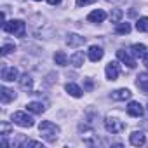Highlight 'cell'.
Returning a JSON list of instances; mask_svg holds the SVG:
<instances>
[{
	"label": "cell",
	"instance_id": "6da1fadb",
	"mask_svg": "<svg viewBox=\"0 0 148 148\" xmlns=\"http://www.w3.org/2000/svg\"><path fill=\"white\" fill-rule=\"evenodd\" d=\"M38 131H40V134L47 139V141H56V138H58V134H59V127L56 125V124H52L51 120H42L40 124H38Z\"/></svg>",
	"mask_w": 148,
	"mask_h": 148
},
{
	"label": "cell",
	"instance_id": "7a4b0ae2",
	"mask_svg": "<svg viewBox=\"0 0 148 148\" xmlns=\"http://www.w3.org/2000/svg\"><path fill=\"white\" fill-rule=\"evenodd\" d=\"M4 32L11 33V35H16V37H25L26 35V25L21 21V19H12V21H5L4 23Z\"/></svg>",
	"mask_w": 148,
	"mask_h": 148
},
{
	"label": "cell",
	"instance_id": "3957f363",
	"mask_svg": "<svg viewBox=\"0 0 148 148\" xmlns=\"http://www.w3.org/2000/svg\"><path fill=\"white\" fill-rule=\"evenodd\" d=\"M12 122L18 124V125H21V127H32V125L35 124V122H33V117L28 115L26 112H16V113L12 115Z\"/></svg>",
	"mask_w": 148,
	"mask_h": 148
},
{
	"label": "cell",
	"instance_id": "277c9868",
	"mask_svg": "<svg viewBox=\"0 0 148 148\" xmlns=\"http://www.w3.org/2000/svg\"><path fill=\"white\" fill-rule=\"evenodd\" d=\"M124 127H125V124H124L122 120H119V119L106 117V120H105V129H106L108 132H112V134H119V132H122Z\"/></svg>",
	"mask_w": 148,
	"mask_h": 148
},
{
	"label": "cell",
	"instance_id": "5b68a950",
	"mask_svg": "<svg viewBox=\"0 0 148 148\" xmlns=\"http://www.w3.org/2000/svg\"><path fill=\"white\" fill-rule=\"evenodd\" d=\"M117 58H119L124 64H127L129 68H134V66H136V59H134V54H132L131 51L119 49V51H117Z\"/></svg>",
	"mask_w": 148,
	"mask_h": 148
},
{
	"label": "cell",
	"instance_id": "8992f818",
	"mask_svg": "<svg viewBox=\"0 0 148 148\" xmlns=\"http://www.w3.org/2000/svg\"><path fill=\"white\" fill-rule=\"evenodd\" d=\"M18 75H19V71L14 66H7L2 70V80L4 82H14V80H18Z\"/></svg>",
	"mask_w": 148,
	"mask_h": 148
},
{
	"label": "cell",
	"instance_id": "52a82bcc",
	"mask_svg": "<svg viewBox=\"0 0 148 148\" xmlns=\"http://www.w3.org/2000/svg\"><path fill=\"white\" fill-rule=\"evenodd\" d=\"M119 63L117 61H110L108 64H106V68H105V73H106V79L108 80H117V77H119Z\"/></svg>",
	"mask_w": 148,
	"mask_h": 148
},
{
	"label": "cell",
	"instance_id": "ba28073f",
	"mask_svg": "<svg viewBox=\"0 0 148 148\" xmlns=\"http://www.w3.org/2000/svg\"><path fill=\"white\" fill-rule=\"evenodd\" d=\"M127 113H129L131 117H143V113H145L143 105H139L138 101H131V103L127 105Z\"/></svg>",
	"mask_w": 148,
	"mask_h": 148
},
{
	"label": "cell",
	"instance_id": "9c48e42d",
	"mask_svg": "<svg viewBox=\"0 0 148 148\" xmlns=\"http://www.w3.org/2000/svg\"><path fill=\"white\" fill-rule=\"evenodd\" d=\"M105 19H106V12L103 9H96V11H92L87 16V21L89 23H103Z\"/></svg>",
	"mask_w": 148,
	"mask_h": 148
},
{
	"label": "cell",
	"instance_id": "30bf717a",
	"mask_svg": "<svg viewBox=\"0 0 148 148\" xmlns=\"http://www.w3.org/2000/svg\"><path fill=\"white\" fill-rule=\"evenodd\" d=\"M129 141H131V145H134V146H143V145L146 143V136H145V132H141V131H134V132L131 134Z\"/></svg>",
	"mask_w": 148,
	"mask_h": 148
},
{
	"label": "cell",
	"instance_id": "8fae6325",
	"mask_svg": "<svg viewBox=\"0 0 148 148\" xmlns=\"http://www.w3.org/2000/svg\"><path fill=\"white\" fill-rule=\"evenodd\" d=\"M103 49L99 47V45H91L89 47V59L92 61V63H98L101 58H103Z\"/></svg>",
	"mask_w": 148,
	"mask_h": 148
},
{
	"label": "cell",
	"instance_id": "7c38bea8",
	"mask_svg": "<svg viewBox=\"0 0 148 148\" xmlns=\"http://www.w3.org/2000/svg\"><path fill=\"white\" fill-rule=\"evenodd\" d=\"M131 91L129 89H117V91H113L112 92V99H115V101H125V99H129L131 98Z\"/></svg>",
	"mask_w": 148,
	"mask_h": 148
},
{
	"label": "cell",
	"instance_id": "4fadbf2b",
	"mask_svg": "<svg viewBox=\"0 0 148 148\" xmlns=\"http://www.w3.org/2000/svg\"><path fill=\"white\" fill-rule=\"evenodd\" d=\"M136 86L139 87V91L148 92V73H146V71L139 73V75L136 77Z\"/></svg>",
	"mask_w": 148,
	"mask_h": 148
},
{
	"label": "cell",
	"instance_id": "5bb4252c",
	"mask_svg": "<svg viewBox=\"0 0 148 148\" xmlns=\"http://www.w3.org/2000/svg\"><path fill=\"white\" fill-rule=\"evenodd\" d=\"M84 61H86V56H84L82 51H77V52H73V54L70 56V63L75 66V68H80V66L84 64Z\"/></svg>",
	"mask_w": 148,
	"mask_h": 148
},
{
	"label": "cell",
	"instance_id": "9a60e30c",
	"mask_svg": "<svg viewBox=\"0 0 148 148\" xmlns=\"http://www.w3.org/2000/svg\"><path fill=\"white\" fill-rule=\"evenodd\" d=\"M0 98H2V103H9V101H12L16 98V92L7 89L5 86H2V87H0Z\"/></svg>",
	"mask_w": 148,
	"mask_h": 148
},
{
	"label": "cell",
	"instance_id": "2e32d148",
	"mask_svg": "<svg viewBox=\"0 0 148 148\" xmlns=\"http://www.w3.org/2000/svg\"><path fill=\"white\" fill-rule=\"evenodd\" d=\"M84 42H86V38H84V37H80V35H75V33H71V35L66 38V44H68V45H71V47L82 45Z\"/></svg>",
	"mask_w": 148,
	"mask_h": 148
},
{
	"label": "cell",
	"instance_id": "e0dca14e",
	"mask_svg": "<svg viewBox=\"0 0 148 148\" xmlns=\"http://www.w3.org/2000/svg\"><path fill=\"white\" fill-rule=\"evenodd\" d=\"M64 89H66V92H68L70 96H73V98H80V96H82V89H80L77 84H66Z\"/></svg>",
	"mask_w": 148,
	"mask_h": 148
},
{
	"label": "cell",
	"instance_id": "ac0fdd59",
	"mask_svg": "<svg viewBox=\"0 0 148 148\" xmlns=\"http://www.w3.org/2000/svg\"><path fill=\"white\" fill-rule=\"evenodd\" d=\"M131 52L136 58H143L146 54V45L145 44H134V45H131Z\"/></svg>",
	"mask_w": 148,
	"mask_h": 148
},
{
	"label": "cell",
	"instance_id": "d6986e66",
	"mask_svg": "<svg viewBox=\"0 0 148 148\" xmlns=\"http://www.w3.org/2000/svg\"><path fill=\"white\" fill-rule=\"evenodd\" d=\"M26 108H28V112H32V113H44V112H45V106H44L42 103H38V101L28 103Z\"/></svg>",
	"mask_w": 148,
	"mask_h": 148
},
{
	"label": "cell",
	"instance_id": "ffe728a7",
	"mask_svg": "<svg viewBox=\"0 0 148 148\" xmlns=\"http://www.w3.org/2000/svg\"><path fill=\"white\" fill-rule=\"evenodd\" d=\"M19 84H21V89H25V91H32V87H33V80L28 73L19 79Z\"/></svg>",
	"mask_w": 148,
	"mask_h": 148
},
{
	"label": "cell",
	"instance_id": "44dd1931",
	"mask_svg": "<svg viewBox=\"0 0 148 148\" xmlns=\"http://www.w3.org/2000/svg\"><path fill=\"white\" fill-rule=\"evenodd\" d=\"M54 61H56V64H59V66H66V64H68V56H66L63 51H56Z\"/></svg>",
	"mask_w": 148,
	"mask_h": 148
},
{
	"label": "cell",
	"instance_id": "7402d4cb",
	"mask_svg": "<svg viewBox=\"0 0 148 148\" xmlns=\"http://www.w3.org/2000/svg\"><path fill=\"white\" fill-rule=\"evenodd\" d=\"M131 32V25L129 23H117L115 26V33L117 35H127Z\"/></svg>",
	"mask_w": 148,
	"mask_h": 148
},
{
	"label": "cell",
	"instance_id": "603a6c76",
	"mask_svg": "<svg viewBox=\"0 0 148 148\" xmlns=\"http://www.w3.org/2000/svg\"><path fill=\"white\" fill-rule=\"evenodd\" d=\"M136 30L138 32H148V18L146 16H143L136 21Z\"/></svg>",
	"mask_w": 148,
	"mask_h": 148
},
{
	"label": "cell",
	"instance_id": "cb8c5ba5",
	"mask_svg": "<svg viewBox=\"0 0 148 148\" xmlns=\"http://www.w3.org/2000/svg\"><path fill=\"white\" fill-rule=\"evenodd\" d=\"M14 49H16V45H14V44H5V45L2 47V56H7V54H11Z\"/></svg>",
	"mask_w": 148,
	"mask_h": 148
},
{
	"label": "cell",
	"instance_id": "d4e9b609",
	"mask_svg": "<svg viewBox=\"0 0 148 148\" xmlns=\"http://www.w3.org/2000/svg\"><path fill=\"white\" fill-rule=\"evenodd\" d=\"M120 18H122V11H120V9H115L113 14H112V21H113V23H120V21H119Z\"/></svg>",
	"mask_w": 148,
	"mask_h": 148
},
{
	"label": "cell",
	"instance_id": "484cf974",
	"mask_svg": "<svg viewBox=\"0 0 148 148\" xmlns=\"http://www.w3.org/2000/svg\"><path fill=\"white\" fill-rule=\"evenodd\" d=\"M23 146H35V148H44V145H42V143H38V141H25V143H23Z\"/></svg>",
	"mask_w": 148,
	"mask_h": 148
},
{
	"label": "cell",
	"instance_id": "4316f807",
	"mask_svg": "<svg viewBox=\"0 0 148 148\" xmlns=\"http://www.w3.org/2000/svg\"><path fill=\"white\" fill-rule=\"evenodd\" d=\"M96 0H77V5L82 7V5H89V4H94Z\"/></svg>",
	"mask_w": 148,
	"mask_h": 148
},
{
	"label": "cell",
	"instance_id": "83f0119b",
	"mask_svg": "<svg viewBox=\"0 0 148 148\" xmlns=\"http://www.w3.org/2000/svg\"><path fill=\"white\" fill-rule=\"evenodd\" d=\"M143 64H145V66L148 68V52H146V54L143 56Z\"/></svg>",
	"mask_w": 148,
	"mask_h": 148
},
{
	"label": "cell",
	"instance_id": "f1b7e54d",
	"mask_svg": "<svg viewBox=\"0 0 148 148\" xmlns=\"http://www.w3.org/2000/svg\"><path fill=\"white\" fill-rule=\"evenodd\" d=\"M47 2H49V4H51V5H58V4H59V2H61V0H47Z\"/></svg>",
	"mask_w": 148,
	"mask_h": 148
},
{
	"label": "cell",
	"instance_id": "f546056e",
	"mask_svg": "<svg viewBox=\"0 0 148 148\" xmlns=\"http://www.w3.org/2000/svg\"><path fill=\"white\" fill-rule=\"evenodd\" d=\"M35 2H42V0H35Z\"/></svg>",
	"mask_w": 148,
	"mask_h": 148
},
{
	"label": "cell",
	"instance_id": "4dcf8cb0",
	"mask_svg": "<svg viewBox=\"0 0 148 148\" xmlns=\"http://www.w3.org/2000/svg\"><path fill=\"white\" fill-rule=\"evenodd\" d=\"M146 112H148V106H146Z\"/></svg>",
	"mask_w": 148,
	"mask_h": 148
}]
</instances>
